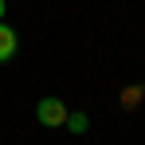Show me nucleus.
<instances>
[{"mask_svg":"<svg viewBox=\"0 0 145 145\" xmlns=\"http://www.w3.org/2000/svg\"><path fill=\"white\" fill-rule=\"evenodd\" d=\"M67 106H63V98H55V94H47V98H39V106H35V121L39 125H47V129H59V125H67Z\"/></svg>","mask_w":145,"mask_h":145,"instance_id":"1","label":"nucleus"},{"mask_svg":"<svg viewBox=\"0 0 145 145\" xmlns=\"http://www.w3.org/2000/svg\"><path fill=\"white\" fill-rule=\"evenodd\" d=\"M4 12H8V0H0V20H4Z\"/></svg>","mask_w":145,"mask_h":145,"instance_id":"5","label":"nucleus"},{"mask_svg":"<svg viewBox=\"0 0 145 145\" xmlns=\"http://www.w3.org/2000/svg\"><path fill=\"white\" fill-rule=\"evenodd\" d=\"M67 129H71V133H86V129H90V118H86L82 110H74V114H67Z\"/></svg>","mask_w":145,"mask_h":145,"instance_id":"4","label":"nucleus"},{"mask_svg":"<svg viewBox=\"0 0 145 145\" xmlns=\"http://www.w3.org/2000/svg\"><path fill=\"white\" fill-rule=\"evenodd\" d=\"M141 98H145V86H125V90H121V110L141 106Z\"/></svg>","mask_w":145,"mask_h":145,"instance_id":"3","label":"nucleus"},{"mask_svg":"<svg viewBox=\"0 0 145 145\" xmlns=\"http://www.w3.org/2000/svg\"><path fill=\"white\" fill-rule=\"evenodd\" d=\"M16 51H20V35H16V27H8L4 20H0V63H8Z\"/></svg>","mask_w":145,"mask_h":145,"instance_id":"2","label":"nucleus"}]
</instances>
